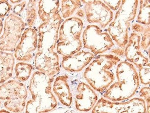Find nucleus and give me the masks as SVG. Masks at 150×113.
I'll return each instance as SVG.
<instances>
[{
	"label": "nucleus",
	"mask_w": 150,
	"mask_h": 113,
	"mask_svg": "<svg viewBox=\"0 0 150 113\" xmlns=\"http://www.w3.org/2000/svg\"><path fill=\"white\" fill-rule=\"evenodd\" d=\"M33 70L32 64L25 62H19L15 65V77L20 82L26 81L30 77Z\"/></svg>",
	"instance_id": "412c9836"
},
{
	"label": "nucleus",
	"mask_w": 150,
	"mask_h": 113,
	"mask_svg": "<svg viewBox=\"0 0 150 113\" xmlns=\"http://www.w3.org/2000/svg\"><path fill=\"white\" fill-rule=\"evenodd\" d=\"M15 64L12 53L0 51V85L12 77Z\"/></svg>",
	"instance_id": "6ab92c4d"
},
{
	"label": "nucleus",
	"mask_w": 150,
	"mask_h": 113,
	"mask_svg": "<svg viewBox=\"0 0 150 113\" xmlns=\"http://www.w3.org/2000/svg\"><path fill=\"white\" fill-rule=\"evenodd\" d=\"M103 2L110 9L115 11L117 10L122 4V1H103Z\"/></svg>",
	"instance_id": "cd10ccee"
},
{
	"label": "nucleus",
	"mask_w": 150,
	"mask_h": 113,
	"mask_svg": "<svg viewBox=\"0 0 150 113\" xmlns=\"http://www.w3.org/2000/svg\"><path fill=\"white\" fill-rule=\"evenodd\" d=\"M0 113H11L9 111H8L7 110L1 109L0 110Z\"/></svg>",
	"instance_id": "2f4dec72"
},
{
	"label": "nucleus",
	"mask_w": 150,
	"mask_h": 113,
	"mask_svg": "<svg viewBox=\"0 0 150 113\" xmlns=\"http://www.w3.org/2000/svg\"><path fill=\"white\" fill-rule=\"evenodd\" d=\"M3 27H4V24H3V22L1 20H0V35L2 33V29H3Z\"/></svg>",
	"instance_id": "7c9ffc66"
},
{
	"label": "nucleus",
	"mask_w": 150,
	"mask_h": 113,
	"mask_svg": "<svg viewBox=\"0 0 150 113\" xmlns=\"http://www.w3.org/2000/svg\"><path fill=\"white\" fill-rule=\"evenodd\" d=\"M69 77L66 75L57 77L54 80L53 90L62 104L65 106H70L73 97L68 83Z\"/></svg>",
	"instance_id": "a211bd4d"
},
{
	"label": "nucleus",
	"mask_w": 150,
	"mask_h": 113,
	"mask_svg": "<svg viewBox=\"0 0 150 113\" xmlns=\"http://www.w3.org/2000/svg\"><path fill=\"white\" fill-rule=\"evenodd\" d=\"M25 24L17 15L11 13L5 20L4 33L0 37V51H13L22 36Z\"/></svg>",
	"instance_id": "9d476101"
},
{
	"label": "nucleus",
	"mask_w": 150,
	"mask_h": 113,
	"mask_svg": "<svg viewBox=\"0 0 150 113\" xmlns=\"http://www.w3.org/2000/svg\"><path fill=\"white\" fill-rule=\"evenodd\" d=\"M140 39L141 36L139 34L134 32L132 33L128 38L124 53L128 62L136 65L138 69L139 76L141 83L143 84L149 85L150 55L144 54V52H146L143 51L140 46Z\"/></svg>",
	"instance_id": "423d86ee"
},
{
	"label": "nucleus",
	"mask_w": 150,
	"mask_h": 113,
	"mask_svg": "<svg viewBox=\"0 0 150 113\" xmlns=\"http://www.w3.org/2000/svg\"><path fill=\"white\" fill-rule=\"evenodd\" d=\"M37 1H24L15 5L13 9L15 15L20 17L25 26L31 28L33 26L37 17Z\"/></svg>",
	"instance_id": "f3484780"
},
{
	"label": "nucleus",
	"mask_w": 150,
	"mask_h": 113,
	"mask_svg": "<svg viewBox=\"0 0 150 113\" xmlns=\"http://www.w3.org/2000/svg\"><path fill=\"white\" fill-rule=\"evenodd\" d=\"M91 113H146V107L142 98H134L119 102L101 98L98 100Z\"/></svg>",
	"instance_id": "6e6552de"
},
{
	"label": "nucleus",
	"mask_w": 150,
	"mask_h": 113,
	"mask_svg": "<svg viewBox=\"0 0 150 113\" xmlns=\"http://www.w3.org/2000/svg\"><path fill=\"white\" fill-rule=\"evenodd\" d=\"M60 110H60L59 112H57V113H81L78 112L75 110L71 109H62Z\"/></svg>",
	"instance_id": "c85d7f7f"
},
{
	"label": "nucleus",
	"mask_w": 150,
	"mask_h": 113,
	"mask_svg": "<svg viewBox=\"0 0 150 113\" xmlns=\"http://www.w3.org/2000/svg\"><path fill=\"white\" fill-rule=\"evenodd\" d=\"M139 96L144 99L147 103L146 113H150V87H143L139 92Z\"/></svg>",
	"instance_id": "393cba45"
},
{
	"label": "nucleus",
	"mask_w": 150,
	"mask_h": 113,
	"mask_svg": "<svg viewBox=\"0 0 150 113\" xmlns=\"http://www.w3.org/2000/svg\"><path fill=\"white\" fill-rule=\"evenodd\" d=\"M132 29L134 33L137 34H143L147 30L150 29V25L145 26L139 23H136L133 24L132 26Z\"/></svg>",
	"instance_id": "bb28decb"
},
{
	"label": "nucleus",
	"mask_w": 150,
	"mask_h": 113,
	"mask_svg": "<svg viewBox=\"0 0 150 113\" xmlns=\"http://www.w3.org/2000/svg\"><path fill=\"white\" fill-rule=\"evenodd\" d=\"M62 22V19L60 14H58L56 16L44 22L38 26L37 52L54 51Z\"/></svg>",
	"instance_id": "9b49d317"
},
{
	"label": "nucleus",
	"mask_w": 150,
	"mask_h": 113,
	"mask_svg": "<svg viewBox=\"0 0 150 113\" xmlns=\"http://www.w3.org/2000/svg\"><path fill=\"white\" fill-rule=\"evenodd\" d=\"M85 4V13L87 21L98 23L105 28L113 20L112 10L101 1H81Z\"/></svg>",
	"instance_id": "f8f14e48"
},
{
	"label": "nucleus",
	"mask_w": 150,
	"mask_h": 113,
	"mask_svg": "<svg viewBox=\"0 0 150 113\" xmlns=\"http://www.w3.org/2000/svg\"><path fill=\"white\" fill-rule=\"evenodd\" d=\"M115 74L117 81L105 92L104 98L121 102L132 97L139 86V74L134 66L127 61H122L117 65Z\"/></svg>",
	"instance_id": "7ed1b4c3"
},
{
	"label": "nucleus",
	"mask_w": 150,
	"mask_h": 113,
	"mask_svg": "<svg viewBox=\"0 0 150 113\" xmlns=\"http://www.w3.org/2000/svg\"><path fill=\"white\" fill-rule=\"evenodd\" d=\"M38 45L37 32L33 28H26L14 50V58L18 61H30L35 55Z\"/></svg>",
	"instance_id": "ddd939ff"
},
{
	"label": "nucleus",
	"mask_w": 150,
	"mask_h": 113,
	"mask_svg": "<svg viewBox=\"0 0 150 113\" xmlns=\"http://www.w3.org/2000/svg\"><path fill=\"white\" fill-rule=\"evenodd\" d=\"M139 10L137 16V22L145 26L150 25V1H140Z\"/></svg>",
	"instance_id": "5701e85b"
},
{
	"label": "nucleus",
	"mask_w": 150,
	"mask_h": 113,
	"mask_svg": "<svg viewBox=\"0 0 150 113\" xmlns=\"http://www.w3.org/2000/svg\"><path fill=\"white\" fill-rule=\"evenodd\" d=\"M82 39L84 48L95 54L108 51L115 45L109 34L96 25L86 26L83 33Z\"/></svg>",
	"instance_id": "1a4fd4ad"
},
{
	"label": "nucleus",
	"mask_w": 150,
	"mask_h": 113,
	"mask_svg": "<svg viewBox=\"0 0 150 113\" xmlns=\"http://www.w3.org/2000/svg\"><path fill=\"white\" fill-rule=\"evenodd\" d=\"M53 80V77L38 71L34 72L29 87L32 99L26 102L25 113H47L55 109L58 103L52 92Z\"/></svg>",
	"instance_id": "f257e3e1"
},
{
	"label": "nucleus",
	"mask_w": 150,
	"mask_h": 113,
	"mask_svg": "<svg viewBox=\"0 0 150 113\" xmlns=\"http://www.w3.org/2000/svg\"><path fill=\"white\" fill-rule=\"evenodd\" d=\"M12 6L7 1H0V18L5 17L12 9Z\"/></svg>",
	"instance_id": "a878e982"
},
{
	"label": "nucleus",
	"mask_w": 150,
	"mask_h": 113,
	"mask_svg": "<svg viewBox=\"0 0 150 113\" xmlns=\"http://www.w3.org/2000/svg\"><path fill=\"white\" fill-rule=\"evenodd\" d=\"M60 1L58 0H41L38 1V14L43 22L56 16L59 13Z\"/></svg>",
	"instance_id": "aec40b11"
},
{
	"label": "nucleus",
	"mask_w": 150,
	"mask_h": 113,
	"mask_svg": "<svg viewBox=\"0 0 150 113\" xmlns=\"http://www.w3.org/2000/svg\"><path fill=\"white\" fill-rule=\"evenodd\" d=\"M83 28L82 21L77 17L67 19L63 22L59 29L56 46L59 54L67 56L81 51L82 46L81 37Z\"/></svg>",
	"instance_id": "39448f33"
},
{
	"label": "nucleus",
	"mask_w": 150,
	"mask_h": 113,
	"mask_svg": "<svg viewBox=\"0 0 150 113\" xmlns=\"http://www.w3.org/2000/svg\"><path fill=\"white\" fill-rule=\"evenodd\" d=\"M120 61L115 55L97 56L85 70L84 77L94 90L105 92L115 79V69Z\"/></svg>",
	"instance_id": "f03ea898"
},
{
	"label": "nucleus",
	"mask_w": 150,
	"mask_h": 113,
	"mask_svg": "<svg viewBox=\"0 0 150 113\" xmlns=\"http://www.w3.org/2000/svg\"><path fill=\"white\" fill-rule=\"evenodd\" d=\"M35 67L38 72L54 77L60 71L59 56L56 51H39L36 53Z\"/></svg>",
	"instance_id": "4468645a"
},
{
	"label": "nucleus",
	"mask_w": 150,
	"mask_h": 113,
	"mask_svg": "<svg viewBox=\"0 0 150 113\" xmlns=\"http://www.w3.org/2000/svg\"><path fill=\"white\" fill-rule=\"evenodd\" d=\"M94 58V56L93 53L81 51L74 54L63 56L62 66L64 70L68 72H81Z\"/></svg>",
	"instance_id": "dca6fc26"
},
{
	"label": "nucleus",
	"mask_w": 150,
	"mask_h": 113,
	"mask_svg": "<svg viewBox=\"0 0 150 113\" xmlns=\"http://www.w3.org/2000/svg\"><path fill=\"white\" fill-rule=\"evenodd\" d=\"M81 1L63 0L61 1V12L64 19L69 18L81 5Z\"/></svg>",
	"instance_id": "4be33fe9"
},
{
	"label": "nucleus",
	"mask_w": 150,
	"mask_h": 113,
	"mask_svg": "<svg viewBox=\"0 0 150 113\" xmlns=\"http://www.w3.org/2000/svg\"><path fill=\"white\" fill-rule=\"evenodd\" d=\"M140 45L142 49L146 52H150V29L142 34Z\"/></svg>",
	"instance_id": "b1692460"
},
{
	"label": "nucleus",
	"mask_w": 150,
	"mask_h": 113,
	"mask_svg": "<svg viewBox=\"0 0 150 113\" xmlns=\"http://www.w3.org/2000/svg\"><path fill=\"white\" fill-rule=\"evenodd\" d=\"M98 101L97 94L84 82L79 84L75 96V108L79 112H86L93 108Z\"/></svg>",
	"instance_id": "2eb2a0df"
},
{
	"label": "nucleus",
	"mask_w": 150,
	"mask_h": 113,
	"mask_svg": "<svg viewBox=\"0 0 150 113\" xmlns=\"http://www.w3.org/2000/svg\"><path fill=\"white\" fill-rule=\"evenodd\" d=\"M12 2V4H16V3H19V2H22V1H10Z\"/></svg>",
	"instance_id": "473e14b6"
},
{
	"label": "nucleus",
	"mask_w": 150,
	"mask_h": 113,
	"mask_svg": "<svg viewBox=\"0 0 150 113\" xmlns=\"http://www.w3.org/2000/svg\"><path fill=\"white\" fill-rule=\"evenodd\" d=\"M76 14L78 16L81 17H84L85 16V13L84 11H83L82 9H79V10H78L77 12L76 13Z\"/></svg>",
	"instance_id": "c756f323"
},
{
	"label": "nucleus",
	"mask_w": 150,
	"mask_h": 113,
	"mask_svg": "<svg viewBox=\"0 0 150 113\" xmlns=\"http://www.w3.org/2000/svg\"><path fill=\"white\" fill-rule=\"evenodd\" d=\"M137 0H124L109 25V34L120 48H124L128 42V30L137 14Z\"/></svg>",
	"instance_id": "20e7f679"
},
{
	"label": "nucleus",
	"mask_w": 150,
	"mask_h": 113,
	"mask_svg": "<svg viewBox=\"0 0 150 113\" xmlns=\"http://www.w3.org/2000/svg\"><path fill=\"white\" fill-rule=\"evenodd\" d=\"M28 92L24 84L15 80L0 85V100L5 108L13 113L22 112L26 106Z\"/></svg>",
	"instance_id": "0eeeda50"
}]
</instances>
